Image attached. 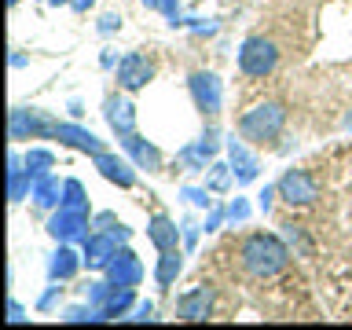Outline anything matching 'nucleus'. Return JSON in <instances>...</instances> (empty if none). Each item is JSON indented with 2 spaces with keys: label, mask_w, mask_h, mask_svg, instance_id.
Masks as SVG:
<instances>
[{
  "label": "nucleus",
  "mask_w": 352,
  "mask_h": 330,
  "mask_svg": "<svg viewBox=\"0 0 352 330\" xmlns=\"http://www.w3.org/2000/svg\"><path fill=\"white\" fill-rule=\"evenodd\" d=\"M294 261V250L290 242H286L283 235H275V231H250L246 239H242L239 246V264L242 272L250 275V279H279V275L290 268Z\"/></svg>",
  "instance_id": "obj_1"
},
{
  "label": "nucleus",
  "mask_w": 352,
  "mask_h": 330,
  "mask_svg": "<svg viewBox=\"0 0 352 330\" xmlns=\"http://www.w3.org/2000/svg\"><path fill=\"white\" fill-rule=\"evenodd\" d=\"M239 136L253 143V147H275L286 132V107L279 99H264V103L250 107L246 114L239 118Z\"/></svg>",
  "instance_id": "obj_2"
},
{
  "label": "nucleus",
  "mask_w": 352,
  "mask_h": 330,
  "mask_svg": "<svg viewBox=\"0 0 352 330\" xmlns=\"http://www.w3.org/2000/svg\"><path fill=\"white\" fill-rule=\"evenodd\" d=\"M239 74L242 77H253V81H264V77L275 74V66H279V44L272 37H261V33H253L239 44Z\"/></svg>",
  "instance_id": "obj_3"
},
{
  "label": "nucleus",
  "mask_w": 352,
  "mask_h": 330,
  "mask_svg": "<svg viewBox=\"0 0 352 330\" xmlns=\"http://www.w3.org/2000/svg\"><path fill=\"white\" fill-rule=\"evenodd\" d=\"M59 118L41 107H11L8 110V140L26 143V140H55Z\"/></svg>",
  "instance_id": "obj_4"
},
{
  "label": "nucleus",
  "mask_w": 352,
  "mask_h": 330,
  "mask_svg": "<svg viewBox=\"0 0 352 330\" xmlns=\"http://www.w3.org/2000/svg\"><path fill=\"white\" fill-rule=\"evenodd\" d=\"M187 92H191V103L202 118H209V121L220 118V110H224V81L213 70H191Z\"/></svg>",
  "instance_id": "obj_5"
},
{
  "label": "nucleus",
  "mask_w": 352,
  "mask_h": 330,
  "mask_svg": "<svg viewBox=\"0 0 352 330\" xmlns=\"http://www.w3.org/2000/svg\"><path fill=\"white\" fill-rule=\"evenodd\" d=\"M44 231L55 239V242H74V246H81V242L96 231L92 224V213H81V209H52L48 213V224H44Z\"/></svg>",
  "instance_id": "obj_6"
},
{
  "label": "nucleus",
  "mask_w": 352,
  "mask_h": 330,
  "mask_svg": "<svg viewBox=\"0 0 352 330\" xmlns=\"http://www.w3.org/2000/svg\"><path fill=\"white\" fill-rule=\"evenodd\" d=\"M154 74H158V66H154V59L147 52H125L114 66V81H118L121 92H129V96L143 92V88L154 81Z\"/></svg>",
  "instance_id": "obj_7"
},
{
  "label": "nucleus",
  "mask_w": 352,
  "mask_h": 330,
  "mask_svg": "<svg viewBox=\"0 0 352 330\" xmlns=\"http://www.w3.org/2000/svg\"><path fill=\"white\" fill-rule=\"evenodd\" d=\"M220 154V129L217 125H206V132L191 143H184L180 151H176V165H180L184 173H206L209 165L217 162Z\"/></svg>",
  "instance_id": "obj_8"
},
{
  "label": "nucleus",
  "mask_w": 352,
  "mask_h": 330,
  "mask_svg": "<svg viewBox=\"0 0 352 330\" xmlns=\"http://www.w3.org/2000/svg\"><path fill=\"white\" fill-rule=\"evenodd\" d=\"M173 312H176V319H184V323H206V319H213V312H217V286L198 283V286H191V290H184L180 297H176Z\"/></svg>",
  "instance_id": "obj_9"
},
{
  "label": "nucleus",
  "mask_w": 352,
  "mask_h": 330,
  "mask_svg": "<svg viewBox=\"0 0 352 330\" xmlns=\"http://www.w3.org/2000/svg\"><path fill=\"white\" fill-rule=\"evenodd\" d=\"M275 187H279V198L290 209H305L319 198V180L308 169H286L279 180H275Z\"/></svg>",
  "instance_id": "obj_10"
},
{
  "label": "nucleus",
  "mask_w": 352,
  "mask_h": 330,
  "mask_svg": "<svg viewBox=\"0 0 352 330\" xmlns=\"http://www.w3.org/2000/svg\"><path fill=\"white\" fill-rule=\"evenodd\" d=\"M103 118H107V125H110V132H114L118 140H125V136H132V132H140V110H136V103L129 99V92H121V88L103 99Z\"/></svg>",
  "instance_id": "obj_11"
},
{
  "label": "nucleus",
  "mask_w": 352,
  "mask_h": 330,
  "mask_svg": "<svg viewBox=\"0 0 352 330\" xmlns=\"http://www.w3.org/2000/svg\"><path fill=\"white\" fill-rule=\"evenodd\" d=\"M224 154L231 162V173H235V187H250L261 176V158H257V151H253V143H246L242 136H235V132L224 140Z\"/></svg>",
  "instance_id": "obj_12"
},
{
  "label": "nucleus",
  "mask_w": 352,
  "mask_h": 330,
  "mask_svg": "<svg viewBox=\"0 0 352 330\" xmlns=\"http://www.w3.org/2000/svg\"><path fill=\"white\" fill-rule=\"evenodd\" d=\"M96 165V173L103 176L107 184H114L118 191H132V187L140 184V169L132 165L129 154H118V151H103V154H96L92 158Z\"/></svg>",
  "instance_id": "obj_13"
},
{
  "label": "nucleus",
  "mask_w": 352,
  "mask_h": 330,
  "mask_svg": "<svg viewBox=\"0 0 352 330\" xmlns=\"http://www.w3.org/2000/svg\"><path fill=\"white\" fill-rule=\"evenodd\" d=\"M121 246H125L121 239H114L110 231H99V228H96L92 235H88V239L81 242L85 268H88V272H99V275H103V272L110 268V261H114L118 253H121Z\"/></svg>",
  "instance_id": "obj_14"
},
{
  "label": "nucleus",
  "mask_w": 352,
  "mask_h": 330,
  "mask_svg": "<svg viewBox=\"0 0 352 330\" xmlns=\"http://www.w3.org/2000/svg\"><path fill=\"white\" fill-rule=\"evenodd\" d=\"M55 140H59L63 147H70V151L88 154V158H96V154L110 151V147H107V140H99L92 129L77 125V121H59V125H55Z\"/></svg>",
  "instance_id": "obj_15"
},
{
  "label": "nucleus",
  "mask_w": 352,
  "mask_h": 330,
  "mask_svg": "<svg viewBox=\"0 0 352 330\" xmlns=\"http://www.w3.org/2000/svg\"><path fill=\"white\" fill-rule=\"evenodd\" d=\"M121 143V151L132 158V165L136 169H143V173H162L165 169V154H162V147L158 143H151L147 136H140V132H132V136H125V140H118Z\"/></svg>",
  "instance_id": "obj_16"
},
{
  "label": "nucleus",
  "mask_w": 352,
  "mask_h": 330,
  "mask_svg": "<svg viewBox=\"0 0 352 330\" xmlns=\"http://www.w3.org/2000/svg\"><path fill=\"white\" fill-rule=\"evenodd\" d=\"M81 268H85V253L74 242H55V250L48 257V283H70L77 279Z\"/></svg>",
  "instance_id": "obj_17"
},
{
  "label": "nucleus",
  "mask_w": 352,
  "mask_h": 330,
  "mask_svg": "<svg viewBox=\"0 0 352 330\" xmlns=\"http://www.w3.org/2000/svg\"><path fill=\"white\" fill-rule=\"evenodd\" d=\"M147 242H151L158 253H165V250H184V228L176 224L169 213H154V217L147 220Z\"/></svg>",
  "instance_id": "obj_18"
},
{
  "label": "nucleus",
  "mask_w": 352,
  "mask_h": 330,
  "mask_svg": "<svg viewBox=\"0 0 352 330\" xmlns=\"http://www.w3.org/2000/svg\"><path fill=\"white\" fill-rule=\"evenodd\" d=\"M103 275H107L114 286H140L143 275H147V268H143V261H140L129 246H121V253L110 261V268H107Z\"/></svg>",
  "instance_id": "obj_19"
},
{
  "label": "nucleus",
  "mask_w": 352,
  "mask_h": 330,
  "mask_svg": "<svg viewBox=\"0 0 352 330\" xmlns=\"http://www.w3.org/2000/svg\"><path fill=\"white\" fill-rule=\"evenodd\" d=\"M30 202L37 206V209H59L63 202V180H59V173H41L37 180H33V191H30Z\"/></svg>",
  "instance_id": "obj_20"
},
{
  "label": "nucleus",
  "mask_w": 352,
  "mask_h": 330,
  "mask_svg": "<svg viewBox=\"0 0 352 330\" xmlns=\"http://www.w3.org/2000/svg\"><path fill=\"white\" fill-rule=\"evenodd\" d=\"M180 272H184V250H165V253H158V261H154V283H158L162 290L176 286Z\"/></svg>",
  "instance_id": "obj_21"
},
{
  "label": "nucleus",
  "mask_w": 352,
  "mask_h": 330,
  "mask_svg": "<svg viewBox=\"0 0 352 330\" xmlns=\"http://www.w3.org/2000/svg\"><path fill=\"white\" fill-rule=\"evenodd\" d=\"M132 308H136V286H114L103 312H107V319H129Z\"/></svg>",
  "instance_id": "obj_22"
},
{
  "label": "nucleus",
  "mask_w": 352,
  "mask_h": 330,
  "mask_svg": "<svg viewBox=\"0 0 352 330\" xmlns=\"http://www.w3.org/2000/svg\"><path fill=\"white\" fill-rule=\"evenodd\" d=\"M66 209H81V213H92V202H88V191L81 180H74V176H66L63 180V202Z\"/></svg>",
  "instance_id": "obj_23"
},
{
  "label": "nucleus",
  "mask_w": 352,
  "mask_h": 330,
  "mask_svg": "<svg viewBox=\"0 0 352 330\" xmlns=\"http://www.w3.org/2000/svg\"><path fill=\"white\" fill-rule=\"evenodd\" d=\"M59 319H63V323H107L103 308H96V305H88V301L66 305L63 312H59Z\"/></svg>",
  "instance_id": "obj_24"
},
{
  "label": "nucleus",
  "mask_w": 352,
  "mask_h": 330,
  "mask_svg": "<svg viewBox=\"0 0 352 330\" xmlns=\"http://www.w3.org/2000/svg\"><path fill=\"white\" fill-rule=\"evenodd\" d=\"M231 184H235V173H231V162H213L206 169V187L213 195H224L231 191Z\"/></svg>",
  "instance_id": "obj_25"
},
{
  "label": "nucleus",
  "mask_w": 352,
  "mask_h": 330,
  "mask_svg": "<svg viewBox=\"0 0 352 330\" xmlns=\"http://www.w3.org/2000/svg\"><path fill=\"white\" fill-rule=\"evenodd\" d=\"M33 176L30 169H22V173H8V202L11 206H22L30 198V191H33Z\"/></svg>",
  "instance_id": "obj_26"
},
{
  "label": "nucleus",
  "mask_w": 352,
  "mask_h": 330,
  "mask_svg": "<svg viewBox=\"0 0 352 330\" xmlns=\"http://www.w3.org/2000/svg\"><path fill=\"white\" fill-rule=\"evenodd\" d=\"M92 224H96L99 231H110V235H114V239H121L125 246L132 242V228L125 224V220H118L114 213H110V209H103V213H96V217H92Z\"/></svg>",
  "instance_id": "obj_27"
},
{
  "label": "nucleus",
  "mask_w": 352,
  "mask_h": 330,
  "mask_svg": "<svg viewBox=\"0 0 352 330\" xmlns=\"http://www.w3.org/2000/svg\"><path fill=\"white\" fill-rule=\"evenodd\" d=\"M283 231L279 235L290 242V250H294V257H312V242L305 239V228L301 224H294V220H286V224H279Z\"/></svg>",
  "instance_id": "obj_28"
},
{
  "label": "nucleus",
  "mask_w": 352,
  "mask_h": 330,
  "mask_svg": "<svg viewBox=\"0 0 352 330\" xmlns=\"http://www.w3.org/2000/svg\"><path fill=\"white\" fill-rule=\"evenodd\" d=\"M26 169H30L33 176L55 169V151H48V147H30V151H26Z\"/></svg>",
  "instance_id": "obj_29"
},
{
  "label": "nucleus",
  "mask_w": 352,
  "mask_h": 330,
  "mask_svg": "<svg viewBox=\"0 0 352 330\" xmlns=\"http://www.w3.org/2000/svg\"><path fill=\"white\" fill-rule=\"evenodd\" d=\"M110 290H114V283H110L107 275H103V279H88V286H85V301L96 305V308H103L107 297H110ZM103 316H107V312H103Z\"/></svg>",
  "instance_id": "obj_30"
},
{
  "label": "nucleus",
  "mask_w": 352,
  "mask_h": 330,
  "mask_svg": "<svg viewBox=\"0 0 352 330\" xmlns=\"http://www.w3.org/2000/svg\"><path fill=\"white\" fill-rule=\"evenodd\" d=\"M180 198L187 206H195V209H213L217 202H213V191L202 184V187H180Z\"/></svg>",
  "instance_id": "obj_31"
},
{
  "label": "nucleus",
  "mask_w": 352,
  "mask_h": 330,
  "mask_svg": "<svg viewBox=\"0 0 352 330\" xmlns=\"http://www.w3.org/2000/svg\"><path fill=\"white\" fill-rule=\"evenodd\" d=\"M59 301H63V283H52V286H44V294L37 297V312H52V308H59Z\"/></svg>",
  "instance_id": "obj_32"
},
{
  "label": "nucleus",
  "mask_w": 352,
  "mask_h": 330,
  "mask_svg": "<svg viewBox=\"0 0 352 330\" xmlns=\"http://www.w3.org/2000/svg\"><path fill=\"white\" fill-rule=\"evenodd\" d=\"M121 22L125 19H121L118 11H107V15H99V22H96V33L99 37H114V33L121 30Z\"/></svg>",
  "instance_id": "obj_33"
},
{
  "label": "nucleus",
  "mask_w": 352,
  "mask_h": 330,
  "mask_svg": "<svg viewBox=\"0 0 352 330\" xmlns=\"http://www.w3.org/2000/svg\"><path fill=\"white\" fill-rule=\"evenodd\" d=\"M250 213H253V209H250L246 198H231V202H228V220H231V224H246Z\"/></svg>",
  "instance_id": "obj_34"
},
{
  "label": "nucleus",
  "mask_w": 352,
  "mask_h": 330,
  "mask_svg": "<svg viewBox=\"0 0 352 330\" xmlns=\"http://www.w3.org/2000/svg\"><path fill=\"white\" fill-rule=\"evenodd\" d=\"M228 220V206H213V209H206V224L202 231L206 235H213V231H220V224Z\"/></svg>",
  "instance_id": "obj_35"
},
{
  "label": "nucleus",
  "mask_w": 352,
  "mask_h": 330,
  "mask_svg": "<svg viewBox=\"0 0 352 330\" xmlns=\"http://www.w3.org/2000/svg\"><path fill=\"white\" fill-rule=\"evenodd\" d=\"M162 15L169 26H187V19H184V11H180V0H162Z\"/></svg>",
  "instance_id": "obj_36"
},
{
  "label": "nucleus",
  "mask_w": 352,
  "mask_h": 330,
  "mask_svg": "<svg viewBox=\"0 0 352 330\" xmlns=\"http://www.w3.org/2000/svg\"><path fill=\"white\" fill-rule=\"evenodd\" d=\"M275 198H279V187H275V184H264V187H261V195H257V209H261V213H264V217H268V213H272V206H275Z\"/></svg>",
  "instance_id": "obj_37"
},
{
  "label": "nucleus",
  "mask_w": 352,
  "mask_h": 330,
  "mask_svg": "<svg viewBox=\"0 0 352 330\" xmlns=\"http://www.w3.org/2000/svg\"><path fill=\"white\" fill-rule=\"evenodd\" d=\"M180 228H184V250L191 253V250L198 246V235H202V224H195V220H184Z\"/></svg>",
  "instance_id": "obj_38"
},
{
  "label": "nucleus",
  "mask_w": 352,
  "mask_h": 330,
  "mask_svg": "<svg viewBox=\"0 0 352 330\" xmlns=\"http://www.w3.org/2000/svg\"><path fill=\"white\" fill-rule=\"evenodd\" d=\"M132 323H151L154 319V301H136V308L129 312Z\"/></svg>",
  "instance_id": "obj_39"
},
{
  "label": "nucleus",
  "mask_w": 352,
  "mask_h": 330,
  "mask_svg": "<svg viewBox=\"0 0 352 330\" xmlns=\"http://www.w3.org/2000/svg\"><path fill=\"white\" fill-rule=\"evenodd\" d=\"M26 319H30L26 316V305H22L19 297H8V323L19 327V323H26Z\"/></svg>",
  "instance_id": "obj_40"
},
{
  "label": "nucleus",
  "mask_w": 352,
  "mask_h": 330,
  "mask_svg": "<svg viewBox=\"0 0 352 330\" xmlns=\"http://www.w3.org/2000/svg\"><path fill=\"white\" fill-rule=\"evenodd\" d=\"M99 66H103V70H114V66H118V55H114V52H103V55H99Z\"/></svg>",
  "instance_id": "obj_41"
},
{
  "label": "nucleus",
  "mask_w": 352,
  "mask_h": 330,
  "mask_svg": "<svg viewBox=\"0 0 352 330\" xmlns=\"http://www.w3.org/2000/svg\"><path fill=\"white\" fill-rule=\"evenodd\" d=\"M88 8H96V0H70V11H77V15H85Z\"/></svg>",
  "instance_id": "obj_42"
},
{
  "label": "nucleus",
  "mask_w": 352,
  "mask_h": 330,
  "mask_svg": "<svg viewBox=\"0 0 352 330\" xmlns=\"http://www.w3.org/2000/svg\"><path fill=\"white\" fill-rule=\"evenodd\" d=\"M11 66H15V70H22V66H26V55H22V52H11Z\"/></svg>",
  "instance_id": "obj_43"
},
{
  "label": "nucleus",
  "mask_w": 352,
  "mask_h": 330,
  "mask_svg": "<svg viewBox=\"0 0 352 330\" xmlns=\"http://www.w3.org/2000/svg\"><path fill=\"white\" fill-rule=\"evenodd\" d=\"M70 114H74V118H81V114H85V107H81V99H70Z\"/></svg>",
  "instance_id": "obj_44"
},
{
  "label": "nucleus",
  "mask_w": 352,
  "mask_h": 330,
  "mask_svg": "<svg viewBox=\"0 0 352 330\" xmlns=\"http://www.w3.org/2000/svg\"><path fill=\"white\" fill-rule=\"evenodd\" d=\"M143 8H151V11H162V0H140Z\"/></svg>",
  "instance_id": "obj_45"
},
{
  "label": "nucleus",
  "mask_w": 352,
  "mask_h": 330,
  "mask_svg": "<svg viewBox=\"0 0 352 330\" xmlns=\"http://www.w3.org/2000/svg\"><path fill=\"white\" fill-rule=\"evenodd\" d=\"M345 132H352V110H349V114H345Z\"/></svg>",
  "instance_id": "obj_46"
},
{
  "label": "nucleus",
  "mask_w": 352,
  "mask_h": 330,
  "mask_svg": "<svg viewBox=\"0 0 352 330\" xmlns=\"http://www.w3.org/2000/svg\"><path fill=\"white\" fill-rule=\"evenodd\" d=\"M8 4H11V8H15V4H22V0H8Z\"/></svg>",
  "instance_id": "obj_47"
}]
</instances>
